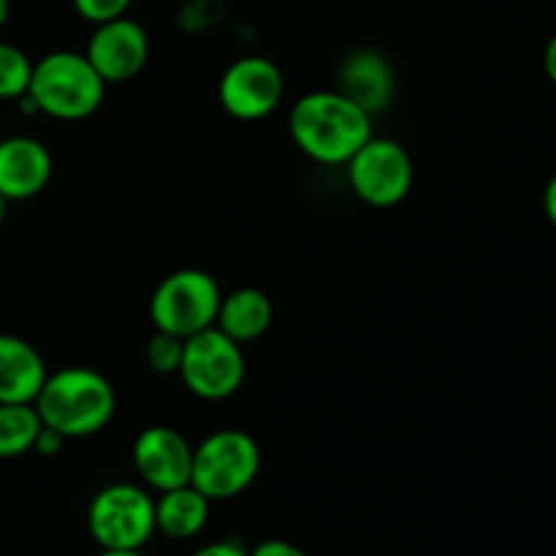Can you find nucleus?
Masks as SVG:
<instances>
[{
	"mask_svg": "<svg viewBox=\"0 0 556 556\" xmlns=\"http://www.w3.org/2000/svg\"><path fill=\"white\" fill-rule=\"evenodd\" d=\"M348 185L353 195L375 210H389L402 204L413 190V157L407 147L394 139L369 136L356 155L345 163Z\"/></svg>",
	"mask_w": 556,
	"mask_h": 556,
	"instance_id": "6e6552de",
	"label": "nucleus"
},
{
	"mask_svg": "<svg viewBox=\"0 0 556 556\" xmlns=\"http://www.w3.org/2000/svg\"><path fill=\"white\" fill-rule=\"evenodd\" d=\"M33 60L16 43L0 41V101H20L27 96Z\"/></svg>",
	"mask_w": 556,
	"mask_h": 556,
	"instance_id": "a211bd4d",
	"label": "nucleus"
},
{
	"mask_svg": "<svg viewBox=\"0 0 556 556\" xmlns=\"http://www.w3.org/2000/svg\"><path fill=\"white\" fill-rule=\"evenodd\" d=\"M261 472V445L244 429H217L193 445L190 483L210 503L248 492Z\"/></svg>",
	"mask_w": 556,
	"mask_h": 556,
	"instance_id": "20e7f679",
	"label": "nucleus"
},
{
	"mask_svg": "<svg viewBox=\"0 0 556 556\" xmlns=\"http://www.w3.org/2000/svg\"><path fill=\"white\" fill-rule=\"evenodd\" d=\"M106 81L98 76L85 52L58 49L33 63L27 101L33 109L52 119L76 123L101 109Z\"/></svg>",
	"mask_w": 556,
	"mask_h": 556,
	"instance_id": "7ed1b4c3",
	"label": "nucleus"
},
{
	"mask_svg": "<svg viewBox=\"0 0 556 556\" xmlns=\"http://www.w3.org/2000/svg\"><path fill=\"white\" fill-rule=\"evenodd\" d=\"M41 427L36 405H0V459L30 454Z\"/></svg>",
	"mask_w": 556,
	"mask_h": 556,
	"instance_id": "f3484780",
	"label": "nucleus"
},
{
	"mask_svg": "<svg viewBox=\"0 0 556 556\" xmlns=\"http://www.w3.org/2000/svg\"><path fill=\"white\" fill-rule=\"evenodd\" d=\"M282 96H286L282 71L261 54H244V58L233 60L223 71L220 85H217L220 106L242 123L269 117L280 106Z\"/></svg>",
	"mask_w": 556,
	"mask_h": 556,
	"instance_id": "1a4fd4ad",
	"label": "nucleus"
},
{
	"mask_svg": "<svg viewBox=\"0 0 556 556\" xmlns=\"http://www.w3.org/2000/svg\"><path fill=\"white\" fill-rule=\"evenodd\" d=\"M210 500L193 483L161 492V497L155 500L157 532L174 538V541H190L210 521Z\"/></svg>",
	"mask_w": 556,
	"mask_h": 556,
	"instance_id": "dca6fc26",
	"label": "nucleus"
},
{
	"mask_svg": "<svg viewBox=\"0 0 556 556\" xmlns=\"http://www.w3.org/2000/svg\"><path fill=\"white\" fill-rule=\"evenodd\" d=\"M543 212H546L548 223L556 228V174L546 182V190H543Z\"/></svg>",
	"mask_w": 556,
	"mask_h": 556,
	"instance_id": "b1692460",
	"label": "nucleus"
},
{
	"mask_svg": "<svg viewBox=\"0 0 556 556\" xmlns=\"http://www.w3.org/2000/svg\"><path fill=\"white\" fill-rule=\"evenodd\" d=\"M223 291L204 269H177L163 277L150 299V318L157 331L174 337L199 334L215 326Z\"/></svg>",
	"mask_w": 556,
	"mask_h": 556,
	"instance_id": "423d86ee",
	"label": "nucleus"
},
{
	"mask_svg": "<svg viewBox=\"0 0 556 556\" xmlns=\"http://www.w3.org/2000/svg\"><path fill=\"white\" fill-rule=\"evenodd\" d=\"M288 130L309 161L345 166L372 136V117L340 90H313L291 106Z\"/></svg>",
	"mask_w": 556,
	"mask_h": 556,
	"instance_id": "f257e3e1",
	"label": "nucleus"
},
{
	"mask_svg": "<svg viewBox=\"0 0 556 556\" xmlns=\"http://www.w3.org/2000/svg\"><path fill=\"white\" fill-rule=\"evenodd\" d=\"M76 14L81 16L90 25H101V22L117 20V16H125L134 5V0H71Z\"/></svg>",
	"mask_w": 556,
	"mask_h": 556,
	"instance_id": "aec40b11",
	"label": "nucleus"
},
{
	"mask_svg": "<svg viewBox=\"0 0 556 556\" xmlns=\"http://www.w3.org/2000/svg\"><path fill=\"white\" fill-rule=\"evenodd\" d=\"M98 556H144L141 552H106V548H101V554Z\"/></svg>",
	"mask_w": 556,
	"mask_h": 556,
	"instance_id": "bb28decb",
	"label": "nucleus"
},
{
	"mask_svg": "<svg viewBox=\"0 0 556 556\" xmlns=\"http://www.w3.org/2000/svg\"><path fill=\"white\" fill-rule=\"evenodd\" d=\"M244 351L239 342L223 334L217 326L185 340L179 378L185 389L206 402H220L237 394L244 383Z\"/></svg>",
	"mask_w": 556,
	"mask_h": 556,
	"instance_id": "0eeeda50",
	"label": "nucleus"
},
{
	"mask_svg": "<svg viewBox=\"0 0 556 556\" xmlns=\"http://www.w3.org/2000/svg\"><path fill=\"white\" fill-rule=\"evenodd\" d=\"M52 179V155L33 136L0 139V195L5 201L36 199Z\"/></svg>",
	"mask_w": 556,
	"mask_h": 556,
	"instance_id": "f8f14e48",
	"label": "nucleus"
},
{
	"mask_svg": "<svg viewBox=\"0 0 556 556\" xmlns=\"http://www.w3.org/2000/svg\"><path fill=\"white\" fill-rule=\"evenodd\" d=\"M33 405L43 427L54 429L65 440H79L92 438L112 424L117 394L98 369L65 367L47 375Z\"/></svg>",
	"mask_w": 556,
	"mask_h": 556,
	"instance_id": "f03ea898",
	"label": "nucleus"
},
{
	"mask_svg": "<svg viewBox=\"0 0 556 556\" xmlns=\"http://www.w3.org/2000/svg\"><path fill=\"white\" fill-rule=\"evenodd\" d=\"M5 210H9V201L0 195V226H3V220H5Z\"/></svg>",
	"mask_w": 556,
	"mask_h": 556,
	"instance_id": "cd10ccee",
	"label": "nucleus"
},
{
	"mask_svg": "<svg viewBox=\"0 0 556 556\" xmlns=\"http://www.w3.org/2000/svg\"><path fill=\"white\" fill-rule=\"evenodd\" d=\"M85 54L106 85H123L144 71L150 60V36L125 14L96 25Z\"/></svg>",
	"mask_w": 556,
	"mask_h": 556,
	"instance_id": "9d476101",
	"label": "nucleus"
},
{
	"mask_svg": "<svg viewBox=\"0 0 556 556\" xmlns=\"http://www.w3.org/2000/svg\"><path fill=\"white\" fill-rule=\"evenodd\" d=\"M9 16H11V0H0V30L5 27Z\"/></svg>",
	"mask_w": 556,
	"mask_h": 556,
	"instance_id": "a878e982",
	"label": "nucleus"
},
{
	"mask_svg": "<svg viewBox=\"0 0 556 556\" xmlns=\"http://www.w3.org/2000/svg\"><path fill=\"white\" fill-rule=\"evenodd\" d=\"M250 556H307L304 548H299L296 543L280 541V538H271V541H261L253 552H248Z\"/></svg>",
	"mask_w": 556,
	"mask_h": 556,
	"instance_id": "412c9836",
	"label": "nucleus"
},
{
	"mask_svg": "<svg viewBox=\"0 0 556 556\" xmlns=\"http://www.w3.org/2000/svg\"><path fill=\"white\" fill-rule=\"evenodd\" d=\"M63 443H65L63 434H58L54 429H49V427H41V432H38L33 451H36V454H41V456H54L60 448H63Z\"/></svg>",
	"mask_w": 556,
	"mask_h": 556,
	"instance_id": "4be33fe9",
	"label": "nucleus"
},
{
	"mask_svg": "<svg viewBox=\"0 0 556 556\" xmlns=\"http://www.w3.org/2000/svg\"><path fill=\"white\" fill-rule=\"evenodd\" d=\"M190 556H250V554H248V548H242L239 543L215 541V543H206V546L195 548Z\"/></svg>",
	"mask_w": 556,
	"mask_h": 556,
	"instance_id": "5701e85b",
	"label": "nucleus"
},
{
	"mask_svg": "<svg viewBox=\"0 0 556 556\" xmlns=\"http://www.w3.org/2000/svg\"><path fill=\"white\" fill-rule=\"evenodd\" d=\"M87 530L106 552H141L155 527V500L136 483H109L87 508Z\"/></svg>",
	"mask_w": 556,
	"mask_h": 556,
	"instance_id": "39448f33",
	"label": "nucleus"
},
{
	"mask_svg": "<svg viewBox=\"0 0 556 556\" xmlns=\"http://www.w3.org/2000/svg\"><path fill=\"white\" fill-rule=\"evenodd\" d=\"M271 318H275L271 299L261 288L244 286L231 293H223L215 326L233 342L248 345V342L261 340L269 331Z\"/></svg>",
	"mask_w": 556,
	"mask_h": 556,
	"instance_id": "2eb2a0df",
	"label": "nucleus"
},
{
	"mask_svg": "<svg viewBox=\"0 0 556 556\" xmlns=\"http://www.w3.org/2000/svg\"><path fill=\"white\" fill-rule=\"evenodd\" d=\"M134 467L141 483L157 494L185 486L193 470V445L174 427H147L134 443Z\"/></svg>",
	"mask_w": 556,
	"mask_h": 556,
	"instance_id": "9b49d317",
	"label": "nucleus"
},
{
	"mask_svg": "<svg viewBox=\"0 0 556 556\" xmlns=\"http://www.w3.org/2000/svg\"><path fill=\"white\" fill-rule=\"evenodd\" d=\"M543 68H546L548 81L556 87V33L548 38L546 43V52H543Z\"/></svg>",
	"mask_w": 556,
	"mask_h": 556,
	"instance_id": "393cba45",
	"label": "nucleus"
},
{
	"mask_svg": "<svg viewBox=\"0 0 556 556\" xmlns=\"http://www.w3.org/2000/svg\"><path fill=\"white\" fill-rule=\"evenodd\" d=\"M337 90L375 117L394 98V68L378 49H353L337 71Z\"/></svg>",
	"mask_w": 556,
	"mask_h": 556,
	"instance_id": "ddd939ff",
	"label": "nucleus"
},
{
	"mask_svg": "<svg viewBox=\"0 0 556 556\" xmlns=\"http://www.w3.org/2000/svg\"><path fill=\"white\" fill-rule=\"evenodd\" d=\"M43 356L16 334H0V405H33L47 380Z\"/></svg>",
	"mask_w": 556,
	"mask_h": 556,
	"instance_id": "4468645a",
	"label": "nucleus"
},
{
	"mask_svg": "<svg viewBox=\"0 0 556 556\" xmlns=\"http://www.w3.org/2000/svg\"><path fill=\"white\" fill-rule=\"evenodd\" d=\"M182 351H185V340L182 337L166 334V331H157L150 337L144 348V358L147 367L157 375H177L179 364H182Z\"/></svg>",
	"mask_w": 556,
	"mask_h": 556,
	"instance_id": "6ab92c4d",
	"label": "nucleus"
}]
</instances>
